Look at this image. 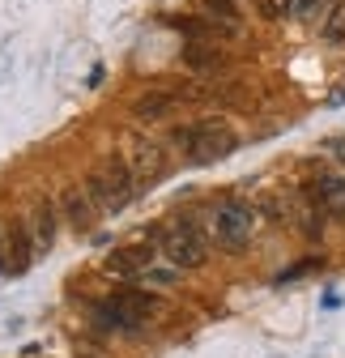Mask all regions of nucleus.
Listing matches in <instances>:
<instances>
[{"label": "nucleus", "instance_id": "obj_4", "mask_svg": "<svg viewBox=\"0 0 345 358\" xmlns=\"http://www.w3.org/2000/svg\"><path fill=\"white\" fill-rule=\"evenodd\" d=\"M162 256L170 260V268H179V273H184V268H200L205 264L209 243H205L196 222H175V227L162 235Z\"/></svg>", "mask_w": 345, "mask_h": 358}, {"label": "nucleus", "instance_id": "obj_17", "mask_svg": "<svg viewBox=\"0 0 345 358\" xmlns=\"http://www.w3.org/2000/svg\"><path fill=\"white\" fill-rule=\"evenodd\" d=\"M320 9H324V0H298V5H294V13H298V17H307V22H311Z\"/></svg>", "mask_w": 345, "mask_h": 358}, {"label": "nucleus", "instance_id": "obj_14", "mask_svg": "<svg viewBox=\"0 0 345 358\" xmlns=\"http://www.w3.org/2000/svg\"><path fill=\"white\" fill-rule=\"evenodd\" d=\"M200 9L209 13V22H218L226 30H239V9H235V0H200Z\"/></svg>", "mask_w": 345, "mask_h": 358}, {"label": "nucleus", "instance_id": "obj_10", "mask_svg": "<svg viewBox=\"0 0 345 358\" xmlns=\"http://www.w3.org/2000/svg\"><path fill=\"white\" fill-rule=\"evenodd\" d=\"M179 107V99L170 94L166 85H158V90H145V94L133 103V120H141V124H154V120H166L170 111Z\"/></svg>", "mask_w": 345, "mask_h": 358}, {"label": "nucleus", "instance_id": "obj_1", "mask_svg": "<svg viewBox=\"0 0 345 358\" xmlns=\"http://www.w3.org/2000/svg\"><path fill=\"white\" fill-rule=\"evenodd\" d=\"M85 192H90V201L98 205V213H119L141 188H137V175H133V166H128V158L124 154H107L103 166H94L90 175H85Z\"/></svg>", "mask_w": 345, "mask_h": 358}, {"label": "nucleus", "instance_id": "obj_11", "mask_svg": "<svg viewBox=\"0 0 345 358\" xmlns=\"http://www.w3.org/2000/svg\"><path fill=\"white\" fill-rule=\"evenodd\" d=\"M34 239H30V227H9L5 231V256H9V273H26L30 260H34Z\"/></svg>", "mask_w": 345, "mask_h": 358}, {"label": "nucleus", "instance_id": "obj_3", "mask_svg": "<svg viewBox=\"0 0 345 358\" xmlns=\"http://www.w3.org/2000/svg\"><path fill=\"white\" fill-rule=\"evenodd\" d=\"M158 311H162L158 294H149V290H119L115 299L94 307V324L98 329H137V324L154 320Z\"/></svg>", "mask_w": 345, "mask_h": 358}, {"label": "nucleus", "instance_id": "obj_12", "mask_svg": "<svg viewBox=\"0 0 345 358\" xmlns=\"http://www.w3.org/2000/svg\"><path fill=\"white\" fill-rule=\"evenodd\" d=\"M311 201H316L324 213L345 217V179H341V175H320L316 188H311Z\"/></svg>", "mask_w": 345, "mask_h": 358}, {"label": "nucleus", "instance_id": "obj_2", "mask_svg": "<svg viewBox=\"0 0 345 358\" xmlns=\"http://www.w3.org/2000/svg\"><path fill=\"white\" fill-rule=\"evenodd\" d=\"M175 141L196 166H205V162H218V158H226V154H235V145H239V137H235V128L230 124H222V120H200V124H188V128H175Z\"/></svg>", "mask_w": 345, "mask_h": 358}, {"label": "nucleus", "instance_id": "obj_9", "mask_svg": "<svg viewBox=\"0 0 345 358\" xmlns=\"http://www.w3.org/2000/svg\"><path fill=\"white\" fill-rule=\"evenodd\" d=\"M60 213H64V222H73L77 231H90L94 217H98V205L90 201L85 188H64L60 192Z\"/></svg>", "mask_w": 345, "mask_h": 358}, {"label": "nucleus", "instance_id": "obj_16", "mask_svg": "<svg viewBox=\"0 0 345 358\" xmlns=\"http://www.w3.org/2000/svg\"><path fill=\"white\" fill-rule=\"evenodd\" d=\"M141 278H145L149 286H170V282H175V278H179V268H154V264H149V268H145V273H141Z\"/></svg>", "mask_w": 345, "mask_h": 358}, {"label": "nucleus", "instance_id": "obj_19", "mask_svg": "<svg viewBox=\"0 0 345 358\" xmlns=\"http://www.w3.org/2000/svg\"><path fill=\"white\" fill-rule=\"evenodd\" d=\"M0 252H5V231H0Z\"/></svg>", "mask_w": 345, "mask_h": 358}, {"label": "nucleus", "instance_id": "obj_8", "mask_svg": "<svg viewBox=\"0 0 345 358\" xmlns=\"http://www.w3.org/2000/svg\"><path fill=\"white\" fill-rule=\"evenodd\" d=\"M149 264H154V248L137 243V248H119V252H111L103 268H107V273H115V278H141Z\"/></svg>", "mask_w": 345, "mask_h": 358}, {"label": "nucleus", "instance_id": "obj_13", "mask_svg": "<svg viewBox=\"0 0 345 358\" xmlns=\"http://www.w3.org/2000/svg\"><path fill=\"white\" fill-rule=\"evenodd\" d=\"M184 64L188 69H222L226 52L213 48V43H188V48H184Z\"/></svg>", "mask_w": 345, "mask_h": 358}, {"label": "nucleus", "instance_id": "obj_7", "mask_svg": "<svg viewBox=\"0 0 345 358\" xmlns=\"http://www.w3.org/2000/svg\"><path fill=\"white\" fill-rule=\"evenodd\" d=\"M128 166H133V175H137V188H145V184H154V179H162L166 154H162V145H154V141H137L133 154H128Z\"/></svg>", "mask_w": 345, "mask_h": 358}, {"label": "nucleus", "instance_id": "obj_6", "mask_svg": "<svg viewBox=\"0 0 345 358\" xmlns=\"http://www.w3.org/2000/svg\"><path fill=\"white\" fill-rule=\"evenodd\" d=\"M56 235H60V209L47 196H38L34 209H30V239H34L38 252H47L56 243Z\"/></svg>", "mask_w": 345, "mask_h": 358}, {"label": "nucleus", "instance_id": "obj_15", "mask_svg": "<svg viewBox=\"0 0 345 358\" xmlns=\"http://www.w3.org/2000/svg\"><path fill=\"white\" fill-rule=\"evenodd\" d=\"M294 5H298V0H260V17L265 22H277V17L294 13Z\"/></svg>", "mask_w": 345, "mask_h": 358}, {"label": "nucleus", "instance_id": "obj_5", "mask_svg": "<svg viewBox=\"0 0 345 358\" xmlns=\"http://www.w3.org/2000/svg\"><path fill=\"white\" fill-rule=\"evenodd\" d=\"M213 239H218L222 248H243L247 239H251V231H256V209L247 205V201H222L218 209H213Z\"/></svg>", "mask_w": 345, "mask_h": 358}, {"label": "nucleus", "instance_id": "obj_18", "mask_svg": "<svg viewBox=\"0 0 345 358\" xmlns=\"http://www.w3.org/2000/svg\"><path fill=\"white\" fill-rule=\"evenodd\" d=\"M307 268H320V260H303V264L286 268V273H281V282H290V278H298V273H307Z\"/></svg>", "mask_w": 345, "mask_h": 358}]
</instances>
